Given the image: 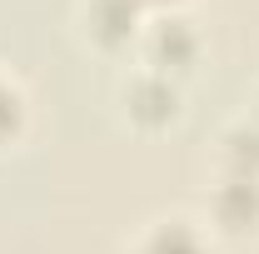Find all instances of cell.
I'll return each mask as SVG.
<instances>
[{"label":"cell","mask_w":259,"mask_h":254,"mask_svg":"<svg viewBox=\"0 0 259 254\" xmlns=\"http://www.w3.org/2000/svg\"><path fill=\"white\" fill-rule=\"evenodd\" d=\"M115 105H120V115L135 130H164V125H175L180 110H185V80L135 60L115 80Z\"/></svg>","instance_id":"obj_1"},{"label":"cell","mask_w":259,"mask_h":254,"mask_svg":"<svg viewBox=\"0 0 259 254\" xmlns=\"http://www.w3.org/2000/svg\"><path fill=\"white\" fill-rule=\"evenodd\" d=\"M135 50H140V65L185 80L199 60V50H204V40H199V30L185 10H155V15H145V30H140Z\"/></svg>","instance_id":"obj_2"},{"label":"cell","mask_w":259,"mask_h":254,"mask_svg":"<svg viewBox=\"0 0 259 254\" xmlns=\"http://www.w3.org/2000/svg\"><path fill=\"white\" fill-rule=\"evenodd\" d=\"M145 15L150 10L140 0H75V30L100 55H125L130 45H140Z\"/></svg>","instance_id":"obj_3"},{"label":"cell","mask_w":259,"mask_h":254,"mask_svg":"<svg viewBox=\"0 0 259 254\" xmlns=\"http://www.w3.org/2000/svg\"><path fill=\"white\" fill-rule=\"evenodd\" d=\"M204 229L225 239H249L259 229V180L254 175H220L204 190Z\"/></svg>","instance_id":"obj_4"},{"label":"cell","mask_w":259,"mask_h":254,"mask_svg":"<svg viewBox=\"0 0 259 254\" xmlns=\"http://www.w3.org/2000/svg\"><path fill=\"white\" fill-rule=\"evenodd\" d=\"M130 254H214L209 244V229L194 215H155L135 239Z\"/></svg>","instance_id":"obj_5"},{"label":"cell","mask_w":259,"mask_h":254,"mask_svg":"<svg viewBox=\"0 0 259 254\" xmlns=\"http://www.w3.org/2000/svg\"><path fill=\"white\" fill-rule=\"evenodd\" d=\"M214 170L220 175H254L259 180V120H249L244 110L220 125L214 135Z\"/></svg>","instance_id":"obj_6"},{"label":"cell","mask_w":259,"mask_h":254,"mask_svg":"<svg viewBox=\"0 0 259 254\" xmlns=\"http://www.w3.org/2000/svg\"><path fill=\"white\" fill-rule=\"evenodd\" d=\"M25 130H30V95H25L20 75L0 65V150L5 145H20Z\"/></svg>","instance_id":"obj_7"},{"label":"cell","mask_w":259,"mask_h":254,"mask_svg":"<svg viewBox=\"0 0 259 254\" xmlns=\"http://www.w3.org/2000/svg\"><path fill=\"white\" fill-rule=\"evenodd\" d=\"M244 115H249V120H259V80L249 85V100H244Z\"/></svg>","instance_id":"obj_8"},{"label":"cell","mask_w":259,"mask_h":254,"mask_svg":"<svg viewBox=\"0 0 259 254\" xmlns=\"http://www.w3.org/2000/svg\"><path fill=\"white\" fill-rule=\"evenodd\" d=\"M140 5H145L150 15H155V10H180V0H140Z\"/></svg>","instance_id":"obj_9"},{"label":"cell","mask_w":259,"mask_h":254,"mask_svg":"<svg viewBox=\"0 0 259 254\" xmlns=\"http://www.w3.org/2000/svg\"><path fill=\"white\" fill-rule=\"evenodd\" d=\"M254 254H259V249H254Z\"/></svg>","instance_id":"obj_10"}]
</instances>
